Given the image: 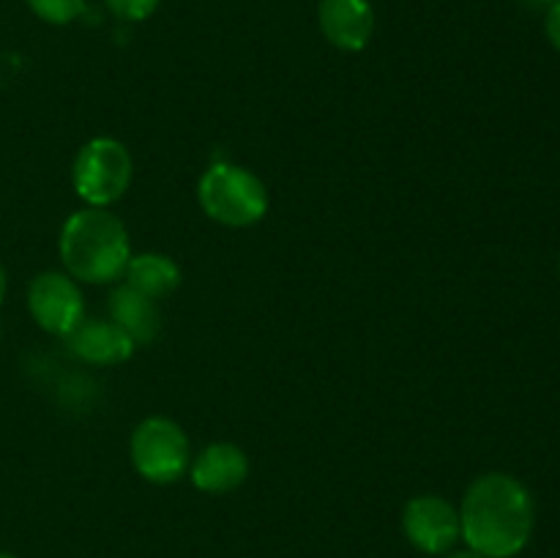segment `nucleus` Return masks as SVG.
<instances>
[{
    "instance_id": "f257e3e1",
    "label": "nucleus",
    "mask_w": 560,
    "mask_h": 558,
    "mask_svg": "<svg viewBox=\"0 0 560 558\" xmlns=\"http://www.w3.org/2000/svg\"><path fill=\"white\" fill-rule=\"evenodd\" d=\"M463 539L485 558H514L528 547L536 528V503L512 474L490 470L474 479L459 503Z\"/></svg>"
},
{
    "instance_id": "f03ea898",
    "label": "nucleus",
    "mask_w": 560,
    "mask_h": 558,
    "mask_svg": "<svg viewBox=\"0 0 560 558\" xmlns=\"http://www.w3.org/2000/svg\"><path fill=\"white\" fill-rule=\"evenodd\" d=\"M60 260L77 282L113 284L124 279L131 260V241L126 224L107 208H82L60 228Z\"/></svg>"
},
{
    "instance_id": "7ed1b4c3",
    "label": "nucleus",
    "mask_w": 560,
    "mask_h": 558,
    "mask_svg": "<svg viewBox=\"0 0 560 558\" xmlns=\"http://www.w3.org/2000/svg\"><path fill=\"white\" fill-rule=\"evenodd\" d=\"M197 200L208 219L224 228H252L268 211L266 184L241 164L217 162L202 173Z\"/></svg>"
},
{
    "instance_id": "20e7f679",
    "label": "nucleus",
    "mask_w": 560,
    "mask_h": 558,
    "mask_svg": "<svg viewBox=\"0 0 560 558\" xmlns=\"http://www.w3.org/2000/svg\"><path fill=\"white\" fill-rule=\"evenodd\" d=\"M129 457L137 474L151 485H173L189 474L191 443L178 421L148 416L129 438Z\"/></svg>"
},
{
    "instance_id": "39448f33",
    "label": "nucleus",
    "mask_w": 560,
    "mask_h": 558,
    "mask_svg": "<svg viewBox=\"0 0 560 558\" xmlns=\"http://www.w3.org/2000/svg\"><path fill=\"white\" fill-rule=\"evenodd\" d=\"M129 148L115 137H93L77 151L71 164V184L74 191L91 208H107L126 195L131 184Z\"/></svg>"
},
{
    "instance_id": "423d86ee",
    "label": "nucleus",
    "mask_w": 560,
    "mask_h": 558,
    "mask_svg": "<svg viewBox=\"0 0 560 558\" xmlns=\"http://www.w3.org/2000/svg\"><path fill=\"white\" fill-rule=\"evenodd\" d=\"M27 312L52 337H69L85 317V299L66 271H42L27 284Z\"/></svg>"
},
{
    "instance_id": "0eeeda50",
    "label": "nucleus",
    "mask_w": 560,
    "mask_h": 558,
    "mask_svg": "<svg viewBox=\"0 0 560 558\" xmlns=\"http://www.w3.org/2000/svg\"><path fill=\"white\" fill-rule=\"evenodd\" d=\"M402 531L416 550L446 556L463 539L459 509L443 496H416L402 509Z\"/></svg>"
},
{
    "instance_id": "6e6552de",
    "label": "nucleus",
    "mask_w": 560,
    "mask_h": 558,
    "mask_svg": "<svg viewBox=\"0 0 560 558\" xmlns=\"http://www.w3.org/2000/svg\"><path fill=\"white\" fill-rule=\"evenodd\" d=\"M317 25L328 44L342 53H361L375 33V9L370 0H320Z\"/></svg>"
},
{
    "instance_id": "1a4fd4ad",
    "label": "nucleus",
    "mask_w": 560,
    "mask_h": 558,
    "mask_svg": "<svg viewBox=\"0 0 560 558\" xmlns=\"http://www.w3.org/2000/svg\"><path fill=\"white\" fill-rule=\"evenodd\" d=\"M249 476V457L241 446L228 441L208 443L200 454L191 457L189 479L191 485L208 496H224L238 490Z\"/></svg>"
},
{
    "instance_id": "9d476101",
    "label": "nucleus",
    "mask_w": 560,
    "mask_h": 558,
    "mask_svg": "<svg viewBox=\"0 0 560 558\" xmlns=\"http://www.w3.org/2000/svg\"><path fill=\"white\" fill-rule=\"evenodd\" d=\"M69 350L85 364L96 367H115L124 364L135 356V339L115 326L113 321H102V317H82L80 326L66 337Z\"/></svg>"
},
{
    "instance_id": "9b49d317",
    "label": "nucleus",
    "mask_w": 560,
    "mask_h": 558,
    "mask_svg": "<svg viewBox=\"0 0 560 558\" xmlns=\"http://www.w3.org/2000/svg\"><path fill=\"white\" fill-rule=\"evenodd\" d=\"M109 321L124 328L135 345H151L162 332L159 304L129 284H118L109 295Z\"/></svg>"
},
{
    "instance_id": "f8f14e48",
    "label": "nucleus",
    "mask_w": 560,
    "mask_h": 558,
    "mask_svg": "<svg viewBox=\"0 0 560 558\" xmlns=\"http://www.w3.org/2000/svg\"><path fill=\"white\" fill-rule=\"evenodd\" d=\"M124 277L129 288L140 290L148 299L162 301L180 288L184 274H180V266L170 255H162V252H142V255H131Z\"/></svg>"
},
{
    "instance_id": "ddd939ff",
    "label": "nucleus",
    "mask_w": 560,
    "mask_h": 558,
    "mask_svg": "<svg viewBox=\"0 0 560 558\" xmlns=\"http://www.w3.org/2000/svg\"><path fill=\"white\" fill-rule=\"evenodd\" d=\"M25 3L47 25H69L85 11V0H25Z\"/></svg>"
},
{
    "instance_id": "4468645a",
    "label": "nucleus",
    "mask_w": 560,
    "mask_h": 558,
    "mask_svg": "<svg viewBox=\"0 0 560 558\" xmlns=\"http://www.w3.org/2000/svg\"><path fill=\"white\" fill-rule=\"evenodd\" d=\"M104 3H107V9L113 11L118 20L142 22L159 9V3H162V0H104Z\"/></svg>"
},
{
    "instance_id": "2eb2a0df",
    "label": "nucleus",
    "mask_w": 560,
    "mask_h": 558,
    "mask_svg": "<svg viewBox=\"0 0 560 558\" xmlns=\"http://www.w3.org/2000/svg\"><path fill=\"white\" fill-rule=\"evenodd\" d=\"M545 33H547V42H550L560 53V0L545 11Z\"/></svg>"
},
{
    "instance_id": "dca6fc26",
    "label": "nucleus",
    "mask_w": 560,
    "mask_h": 558,
    "mask_svg": "<svg viewBox=\"0 0 560 558\" xmlns=\"http://www.w3.org/2000/svg\"><path fill=\"white\" fill-rule=\"evenodd\" d=\"M443 558H485V556H479V553L476 550H470V547H465V550H452V553H446V556Z\"/></svg>"
},
{
    "instance_id": "f3484780",
    "label": "nucleus",
    "mask_w": 560,
    "mask_h": 558,
    "mask_svg": "<svg viewBox=\"0 0 560 558\" xmlns=\"http://www.w3.org/2000/svg\"><path fill=\"white\" fill-rule=\"evenodd\" d=\"M5 290H9V274H5V266L0 263V304L5 299Z\"/></svg>"
},
{
    "instance_id": "a211bd4d",
    "label": "nucleus",
    "mask_w": 560,
    "mask_h": 558,
    "mask_svg": "<svg viewBox=\"0 0 560 558\" xmlns=\"http://www.w3.org/2000/svg\"><path fill=\"white\" fill-rule=\"evenodd\" d=\"M525 5H530V9H550L552 3H558V0H523Z\"/></svg>"
},
{
    "instance_id": "6ab92c4d",
    "label": "nucleus",
    "mask_w": 560,
    "mask_h": 558,
    "mask_svg": "<svg viewBox=\"0 0 560 558\" xmlns=\"http://www.w3.org/2000/svg\"><path fill=\"white\" fill-rule=\"evenodd\" d=\"M0 558H16L14 553H5V550H0Z\"/></svg>"
}]
</instances>
